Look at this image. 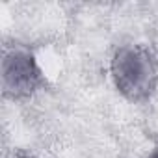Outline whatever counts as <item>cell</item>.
Returning a JSON list of instances; mask_svg holds the SVG:
<instances>
[{"instance_id":"obj_1","label":"cell","mask_w":158,"mask_h":158,"mask_svg":"<svg viewBox=\"0 0 158 158\" xmlns=\"http://www.w3.org/2000/svg\"><path fill=\"white\" fill-rule=\"evenodd\" d=\"M115 89L130 102H147L158 88V48L145 43L125 45L110 63Z\"/></svg>"},{"instance_id":"obj_2","label":"cell","mask_w":158,"mask_h":158,"mask_svg":"<svg viewBox=\"0 0 158 158\" xmlns=\"http://www.w3.org/2000/svg\"><path fill=\"white\" fill-rule=\"evenodd\" d=\"M47 86V78L26 48H11L2 58V95L4 99L23 101Z\"/></svg>"},{"instance_id":"obj_3","label":"cell","mask_w":158,"mask_h":158,"mask_svg":"<svg viewBox=\"0 0 158 158\" xmlns=\"http://www.w3.org/2000/svg\"><path fill=\"white\" fill-rule=\"evenodd\" d=\"M149 158H158V147H156V149H154V151L149 154Z\"/></svg>"},{"instance_id":"obj_4","label":"cell","mask_w":158,"mask_h":158,"mask_svg":"<svg viewBox=\"0 0 158 158\" xmlns=\"http://www.w3.org/2000/svg\"><path fill=\"white\" fill-rule=\"evenodd\" d=\"M17 158H35V156H30V154H23V152H19Z\"/></svg>"}]
</instances>
